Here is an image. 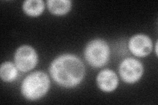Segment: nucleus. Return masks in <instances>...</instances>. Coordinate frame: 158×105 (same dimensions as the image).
<instances>
[{
    "label": "nucleus",
    "mask_w": 158,
    "mask_h": 105,
    "mask_svg": "<svg viewBox=\"0 0 158 105\" xmlns=\"http://www.w3.org/2000/svg\"><path fill=\"white\" fill-rule=\"evenodd\" d=\"M37 62V53L31 46H23L20 47L15 54V63L16 67L22 72H28L33 69Z\"/></svg>",
    "instance_id": "39448f33"
},
{
    "label": "nucleus",
    "mask_w": 158,
    "mask_h": 105,
    "mask_svg": "<svg viewBox=\"0 0 158 105\" xmlns=\"http://www.w3.org/2000/svg\"><path fill=\"white\" fill-rule=\"evenodd\" d=\"M144 68L138 60L133 58L125 59L119 67V74L121 79L128 83H133L139 80L142 77Z\"/></svg>",
    "instance_id": "20e7f679"
},
{
    "label": "nucleus",
    "mask_w": 158,
    "mask_h": 105,
    "mask_svg": "<svg viewBox=\"0 0 158 105\" xmlns=\"http://www.w3.org/2000/svg\"><path fill=\"white\" fill-rule=\"evenodd\" d=\"M70 0H48L47 5L49 11L57 15H62L68 13L71 8Z\"/></svg>",
    "instance_id": "6e6552de"
},
{
    "label": "nucleus",
    "mask_w": 158,
    "mask_h": 105,
    "mask_svg": "<svg viewBox=\"0 0 158 105\" xmlns=\"http://www.w3.org/2000/svg\"><path fill=\"white\" fill-rule=\"evenodd\" d=\"M18 71L16 67L10 63L6 62L2 64L0 68V76L4 82H12L17 78Z\"/></svg>",
    "instance_id": "9d476101"
},
{
    "label": "nucleus",
    "mask_w": 158,
    "mask_h": 105,
    "mask_svg": "<svg viewBox=\"0 0 158 105\" xmlns=\"http://www.w3.org/2000/svg\"><path fill=\"white\" fill-rule=\"evenodd\" d=\"M118 78L116 74L111 70H103L97 77L98 86L102 91L111 92L114 91L118 86Z\"/></svg>",
    "instance_id": "0eeeda50"
},
{
    "label": "nucleus",
    "mask_w": 158,
    "mask_h": 105,
    "mask_svg": "<svg viewBox=\"0 0 158 105\" xmlns=\"http://www.w3.org/2000/svg\"><path fill=\"white\" fill-rule=\"evenodd\" d=\"M128 47L133 55L137 57H145L152 50V42L150 38L143 34L135 35L128 42Z\"/></svg>",
    "instance_id": "423d86ee"
},
{
    "label": "nucleus",
    "mask_w": 158,
    "mask_h": 105,
    "mask_svg": "<svg viewBox=\"0 0 158 105\" xmlns=\"http://www.w3.org/2000/svg\"><path fill=\"white\" fill-rule=\"evenodd\" d=\"M23 10L28 15L36 17L44 10V3L42 0H27L23 3Z\"/></svg>",
    "instance_id": "1a4fd4ad"
},
{
    "label": "nucleus",
    "mask_w": 158,
    "mask_h": 105,
    "mask_svg": "<svg viewBox=\"0 0 158 105\" xmlns=\"http://www.w3.org/2000/svg\"><path fill=\"white\" fill-rule=\"evenodd\" d=\"M50 80L48 75L41 71L33 72L24 79L21 91L23 95L30 101H36L44 97L49 89Z\"/></svg>",
    "instance_id": "f03ea898"
},
{
    "label": "nucleus",
    "mask_w": 158,
    "mask_h": 105,
    "mask_svg": "<svg viewBox=\"0 0 158 105\" xmlns=\"http://www.w3.org/2000/svg\"><path fill=\"white\" fill-rule=\"evenodd\" d=\"M110 54V50L107 43L100 39L89 42L85 51L86 61L94 68H100L106 65L109 61Z\"/></svg>",
    "instance_id": "7ed1b4c3"
},
{
    "label": "nucleus",
    "mask_w": 158,
    "mask_h": 105,
    "mask_svg": "<svg viewBox=\"0 0 158 105\" xmlns=\"http://www.w3.org/2000/svg\"><path fill=\"white\" fill-rule=\"evenodd\" d=\"M49 72L59 86L70 88L81 82L85 74V68L77 56L63 54L53 60L49 67Z\"/></svg>",
    "instance_id": "f257e3e1"
}]
</instances>
